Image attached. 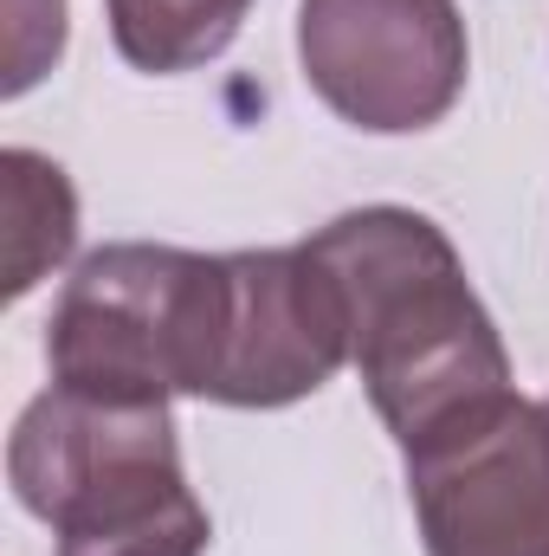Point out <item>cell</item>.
Listing matches in <instances>:
<instances>
[{
	"label": "cell",
	"mask_w": 549,
	"mask_h": 556,
	"mask_svg": "<svg viewBox=\"0 0 549 556\" xmlns=\"http://www.w3.org/2000/svg\"><path fill=\"white\" fill-rule=\"evenodd\" d=\"M7 7H13V26H7V98H20L65 52V0H7Z\"/></svg>",
	"instance_id": "cell-9"
},
{
	"label": "cell",
	"mask_w": 549,
	"mask_h": 556,
	"mask_svg": "<svg viewBox=\"0 0 549 556\" xmlns=\"http://www.w3.org/2000/svg\"><path fill=\"white\" fill-rule=\"evenodd\" d=\"M13 498L52 525V556H207V505L181 472L168 402L46 389L7 440Z\"/></svg>",
	"instance_id": "cell-2"
},
{
	"label": "cell",
	"mask_w": 549,
	"mask_h": 556,
	"mask_svg": "<svg viewBox=\"0 0 549 556\" xmlns=\"http://www.w3.org/2000/svg\"><path fill=\"white\" fill-rule=\"evenodd\" d=\"M426 556H549V402L518 389L408 446Z\"/></svg>",
	"instance_id": "cell-5"
},
{
	"label": "cell",
	"mask_w": 549,
	"mask_h": 556,
	"mask_svg": "<svg viewBox=\"0 0 549 556\" xmlns=\"http://www.w3.org/2000/svg\"><path fill=\"white\" fill-rule=\"evenodd\" d=\"M343 285L349 363L401 453L511 389V356L452 240L413 207H349L304 240Z\"/></svg>",
	"instance_id": "cell-1"
},
{
	"label": "cell",
	"mask_w": 549,
	"mask_h": 556,
	"mask_svg": "<svg viewBox=\"0 0 549 556\" xmlns=\"http://www.w3.org/2000/svg\"><path fill=\"white\" fill-rule=\"evenodd\" d=\"M349 363V304L310 247L227 253V317L207 402L291 408Z\"/></svg>",
	"instance_id": "cell-6"
},
{
	"label": "cell",
	"mask_w": 549,
	"mask_h": 556,
	"mask_svg": "<svg viewBox=\"0 0 549 556\" xmlns=\"http://www.w3.org/2000/svg\"><path fill=\"white\" fill-rule=\"evenodd\" d=\"M297 59L343 124L408 137L459 104L472 46L452 0H304Z\"/></svg>",
	"instance_id": "cell-4"
},
{
	"label": "cell",
	"mask_w": 549,
	"mask_h": 556,
	"mask_svg": "<svg viewBox=\"0 0 549 556\" xmlns=\"http://www.w3.org/2000/svg\"><path fill=\"white\" fill-rule=\"evenodd\" d=\"M104 7H111L117 52L137 72L175 78V72H201L207 59H220L240 39L253 0H104Z\"/></svg>",
	"instance_id": "cell-8"
},
{
	"label": "cell",
	"mask_w": 549,
	"mask_h": 556,
	"mask_svg": "<svg viewBox=\"0 0 549 556\" xmlns=\"http://www.w3.org/2000/svg\"><path fill=\"white\" fill-rule=\"evenodd\" d=\"M0 207H7V298H26L52 266H65L78 240V194L65 168L39 149L0 155Z\"/></svg>",
	"instance_id": "cell-7"
},
{
	"label": "cell",
	"mask_w": 549,
	"mask_h": 556,
	"mask_svg": "<svg viewBox=\"0 0 549 556\" xmlns=\"http://www.w3.org/2000/svg\"><path fill=\"white\" fill-rule=\"evenodd\" d=\"M220 317H227V253H188L149 240L98 247L52 304L46 363L59 389L98 402H175V395L207 402Z\"/></svg>",
	"instance_id": "cell-3"
}]
</instances>
